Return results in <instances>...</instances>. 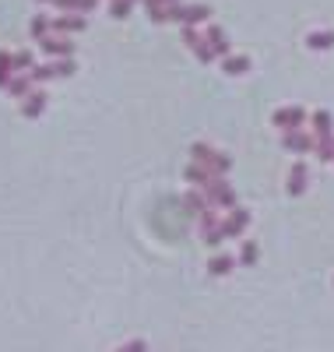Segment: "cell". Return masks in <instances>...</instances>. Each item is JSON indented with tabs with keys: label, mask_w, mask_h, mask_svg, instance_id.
I'll list each match as a JSON object with an SVG mask.
<instances>
[{
	"label": "cell",
	"mask_w": 334,
	"mask_h": 352,
	"mask_svg": "<svg viewBox=\"0 0 334 352\" xmlns=\"http://www.w3.org/2000/svg\"><path fill=\"white\" fill-rule=\"evenodd\" d=\"M166 14V21H176V25H204L208 18H211V8H204V4H183V0H179V4H172V8H166L162 11Z\"/></svg>",
	"instance_id": "1"
},
{
	"label": "cell",
	"mask_w": 334,
	"mask_h": 352,
	"mask_svg": "<svg viewBox=\"0 0 334 352\" xmlns=\"http://www.w3.org/2000/svg\"><path fill=\"white\" fill-rule=\"evenodd\" d=\"M78 71L74 60H49V64H39L28 71V78H32V85H43V81H53V78H71Z\"/></svg>",
	"instance_id": "2"
},
{
	"label": "cell",
	"mask_w": 334,
	"mask_h": 352,
	"mask_svg": "<svg viewBox=\"0 0 334 352\" xmlns=\"http://www.w3.org/2000/svg\"><path fill=\"white\" fill-rule=\"evenodd\" d=\"M310 116H307V109L302 106H282V109H275V116H271V124H275L282 134H289V131H302V124H307Z\"/></svg>",
	"instance_id": "3"
},
{
	"label": "cell",
	"mask_w": 334,
	"mask_h": 352,
	"mask_svg": "<svg viewBox=\"0 0 334 352\" xmlns=\"http://www.w3.org/2000/svg\"><path fill=\"white\" fill-rule=\"evenodd\" d=\"M179 39H183V46H187V50L197 56L201 64H211V60H215V53H211V46L204 43V32H197L194 25H183V32H179Z\"/></svg>",
	"instance_id": "4"
},
{
	"label": "cell",
	"mask_w": 334,
	"mask_h": 352,
	"mask_svg": "<svg viewBox=\"0 0 334 352\" xmlns=\"http://www.w3.org/2000/svg\"><path fill=\"white\" fill-rule=\"evenodd\" d=\"M204 197H208V204H211V208H236V190H232V184L225 180V176H222V180H215V184H211L208 190H204Z\"/></svg>",
	"instance_id": "5"
},
{
	"label": "cell",
	"mask_w": 334,
	"mask_h": 352,
	"mask_svg": "<svg viewBox=\"0 0 334 352\" xmlns=\"http://www.w3.org/2000/svg\"><path fill=\"white\" fill-rule=\"evenodd\" d=\"M282 148L292 155H307V152H317V141L307 131H289V134H282Z\"/></svg>",
	"instance_id": "6"
},
{
	"label": "cell",
	"mask_w": 334,
	"mask_h": 352,
	"mask_svg": "<svg viewBox=\"0 0 334 352\" xmlns=\"http://www.w3.org/2000/svg\"><path fill=\"white\" fill-rule=\"evenodd\" d=\"M247 226H250V212L247 208H239V204H236V208L222 219V236L225 240H232V236H243V232H247Z\"/></svg>",
	"instance_id": "7"
},
{
	"label": "cell",
	"mask_w": 334,
	"mask_h": 352,
	"mask_svg": "<svg viewBox=\"0 0 334 352\" xmlns=\"http://www.w3.org/2000/svg\"><path fill=\"white\" fill-rule=\"evenodd\" d=\"M39 46H43V53L56 56V60H74V39H60V36H46V39H39Z\"/></svg>",
	"instance_id": "8"
},
{
	"label": "cell",
	"mask_w": 334,
	"mask_h": 352,
	"mask_svg": "<svg viewBox=\"0 0 334 352\" xmlns=\"http://www.w3.org/2000/svg\"><path fill=\"white\" fill-rule=\"evenodd\" d=\"M204 43L211 46V53H215V56H222V60H225V56H232V43H229V36L222 32L219 25H208L204 28Z\"/></svg>",
	"instance_id": "9"
},
{
	"label": "cell",
	"mask_w": 334,
	"mask_h": 352,
	"mask_svg": "<svg viewBox=\"0 0 334 352\" xmlns=\"http://www.w3.org/2000/svg\"><path fill=\"white\" fill-rule=\"evenodd\" d=\"M307 184H310V169H307V162H292V169H289V180H285V190H289V197H299L302 190H307Z\"/></svg>",
	"instance_id": "10"
},
{
	"label": "cell",
	"mask_w": 334,
	"mask_h": 352,
	"mask_svg": "<svg viewBox=\"0 0 334 352\" xmlns=\"http://www.w3.org/2000/svg\"><path fill=\"white\" fill-rule=\"evenodd\" d=\"M46 106H49V96L43 92V88H32V96L21 102V116H28V120H39V116L46 113Z\"/></svg>",
	"instance_id": "11"
},
{
	"label": "cell",
	"mask_w": 334,
	"mask_h": 352,
	"mask_svg": "<svg viewBox=\"0 0 334 352\" xmlns=\"http://www.w3.org/2000/svg\"><path fill=\"white\" fill-rule=\"evenodd\" d=\"M310 124H313V141H334V120H331V113L327 109H317L310 116Z\"/></svg>",
	"instance_id": "12"
},
{
	"label": "cell",
	"mask_w": 334,
	"mask_h": 352,
	"mask_svg": "<svg viewBox=\"0 0 334 352\" xmlns=\"http://www.w3.org/2000/svg\"><path fill=\"white\" fill-rule=\"evenodd\" d=\"M88 21L81 14H60L53 18V36H74V32H85Z\"/></svg>",
	"instance_id": "13"
},
{
	"label": "cell",
	"mask_w": 334,
	"mask_h": 352,
	"mask_svg": "<svg viewBox=\"0 0 334 352\" xmlns=\"http://www.w3.org/2000/svg\"><path fill=\"white\" fill-rule=\"evenodd\" d=\"M183 180H190V184H194L197 190H208L211 184L219 180V176L211 173L208 166H197V162H190V166H187V173H183Z\"/></svg>",
	"instance_id": "14"
},
{
	"label": "cell",
	"mask_w": 334,
	"mask_h": 352,
	"mask_svg": "<svg viewBox=\"0 0 334 352\" xmlns=\"http://www.w3.org/2000/svg\"><path fill=\"white\" fill-rule=\"evenodd\" d=\"M96 4L99 0H53V8H60L64 14H81V18L85 11H96Z\"/></svg>",
	"instance_id": "15"
},
{
	"label": "cell",
	"mask_w": 334,
	"mask_h": 352,
	"mask_svg": "<svg viewBox=\"0 0 334 352\" xmlns=\"http://www.w3.org/2000/svg\"><path fill=\"white\" fill-rule=\"evenodd\" d=\"M8 96H14V99H28V96H32V78H28V74H14L11 78V85H8Z\"/></svg>",
	"instance_id": "16"
},
{
	"label": "cell",
	"mask_w": 334,
	"mask_h": 352,
	"mask_svg": "<svg viewBox=\"0 0 334 352\" xmlns=\"http://www.w3.org/2000/svg\"><path fill=\"white\" fill-rule=\"evenodd\" d=\"M236 264H239V261H232L229 254H215V257L208 261V272L215 275V278H222V275H229V272L236 268Z\"/></svg>",
	"instance_id": "17"
},
{
	"label": "cell",
	"mask_w": 334,
	"mask_h": 352,
	"mask_svg": "<svg viewBox=\"0 0 334 352\" xmlns=\"http://www.w3.org/2000/svg\"><path fill=\"white\" fill-rule=\"evenodd\" d=\"M222 71L229 74V78H243L250 71V56H225L222 60Z\"/></svg>",
	"instance_id": "18"
},
{
	"label": "cell",
	"mask_w": 334,
	"mask_h": 352,
	"mask_svg": "<svg viewBox=\"0 0 334 352\" xmlns=\"http://www.w3.org/2000/svg\"><path fill=\"white\" fill-rule=\"evenodd\" d=\"M172 4H179V0H144V11H148V18L155 21V25H166V8H172Z\"/></svg>",
	"instance_id": "19"
},
{
	"label": "cell",
	"mask_w": 334,
	"mask_h": 352,
	"mask_svg": "<svg viewBox=\"0 0 334 352\" xmlns=\"http://www.w3.org/2000/svg\"><path fill=\"white\" fill-rule=\"evenodd\" d=\"M190 155H194V162H197V166H208V169H211V162H215L219 148H211V144L197 141V144H190Z\"/></svg>",
	"instance_id": "20"
},
{
	"label": "cell",
	"mask_w": 334,
	"mask_h": 352,
	"mask_svg": "<svg viewBox=\"0 0 334 352\" xmlns=\"http://www.w3.org/2000/svg\"><path fill=\"white\" fill-rule=\"evenodd\" d=\"M28 32H32V39H46V36H53V18L36 14L32 21H28Z\"/></svg>",
	"instance_id": "21"
},
{
	"label": "cell",
	"mask_w": 334,
	"mask_h": 352,
	"mask_svg": "<svg viewBox=\"0 0 334 352\" xmlns=\"http://www.w3.org/2000/svg\"><path fill=\"white\" fill-rule=\"evenodd\" d=\"M11 78H14V53L0 50V88H8Z\"/></svg>",
	"instance_id": "22"
},
{
	"label": "cell",
	"mask_w": 334,
	"mask_h": 352,
	"mask_svg": "<svg viewBox=\"0 0 334 352\" xmlns=\"http://www.w3.org/2000/svg\"><path fill=\"white\" fill-rule=\"evenodd\" d=\"M183 204H187V208H190L194 215H204V212L211 208V204H208V197H204V190H190V194L183 197Z\"/></svg>",
	"instance_id": "23"
},
{
	"label": "cell",
	"mask_w": 334,
	"mask_h": 352,
	"mask_svg": "<svg viewBox=\"0 0 334 352\" xmlns=\"http://www.w3.org/2000/svg\"><path fill=\"white\" fill-rule=\"evenodd\" d=\"M307 46L310 50H334V32H324V28H320V32H310Z\"/></svg>",
	"instance_id": "24"
},
{
	"label": "cell",
	"mask_w": 334,
	"mask_h": 352,
	"mask_svg": "<svg viewBox=\"0 0 334 352\" xmlns=\"http://www.w3.org/2000/svg\"><path fill=\"white\" fill-rule=\"evenodd\" d=\"M257 257H260V247H257L254 240H247V243L239 247V264H243V268H254Z\"/></svg>",
	"instance_id": "25"
},
{
	"label": "cell",
	"mask_w": 334,
	"mask_h": 352,
	"mask_svg": "<svg viewBox=\"0 0 334 352\" xmlns=\"http://www.w3.org/2000/svg\"><path fill=\"white\" fill-rule=\"evenodd\" d=\"M197 226H201V236H204V232H215V229H222V219L215 215V208H208L204 215H197Z\"/></svg>",
	"instance_id": "26"
},
{
	"label": "cell",
	"mask_w": 334,
	"mask_h": 352,
	"mask_svg": "<svg viewBox=\"0 0 334 352\" xmlns=\"http://www.w3.org/2000/svg\"><path fill=\"white\" fill-rule=\"evenodd\" d=\"M32 67H36L32 53H28V50H18V53H14V71H25V74H28Z\"/></svg>",
	"instance_id": "27"
},
{
	"label": "cell",
	"mask_w": 334,
	"mask_h": 352,
	"mask_svg": "<svg viewBox=\"0 0 334 352\" xmlns=\"http://www.w3.org/2000/svg\"><path fill=\"white\" fill-rule=\"evenodd\" d=\"M131 8H134L131 0H113V4H109V14H113L116 21H124V18L131 14Z\"/></svg>",
	"instance_id": "28"
},
{
	"label": "cell",
	"mask_w": 334,
	"mask_h": 352,
	"mask_svg": "<svg viewBox=\"0 0 334 352\" xmlns=\"http://www.w3.org/2000/svg\"><path fill=\"white\" fill-rule=\"evenodd\" d=\"M116 352H148V342H144V338H134V342H127V345H120Z\"/></svg>",
	"instance_id": "29"
},
{
	"label": "cell",
	"mask_w": 334,
	"mask_h": 352,
	"mask_svg": "<svg viewBox=\"0 0 334 352\" xmlns=\"http://www.w3.org/2000/svg\"><path fill=\"white\" fill-rule=\"evenodd\" d=\"M222 240H225V236H222V229H215V232H204V243H208V247H219Z\"/></svg>",
	"instance_id": "30"
},
{
	"label": "cell",
	"mask_w": 334,
	"mask_h": 352,
	"mask_svg": "<svg viewBox=\"0 0 334 352\" xmlns=\"http://www.w3.org/2000/svg\"><path fill=\"white\" fill-rule=\"evenodd\" d=\"M39 4H53V0H39Z\"/></svg>",
	"instance_id": "31"
},
{
	"label": "cell",
	"mask_w": 334,
	"mask_h": 352,
	"mask_svg": "<svg viewBox=\"0 0 334 352\" xmlns=\"http://www.w3.org/2000/svg\"><path fill=\"white\" fill-rule=\"evenodd\" d=\"M131 4H137V0H131Z\"/></svg>",
	"instance_id": "32"
}]
</instances>
